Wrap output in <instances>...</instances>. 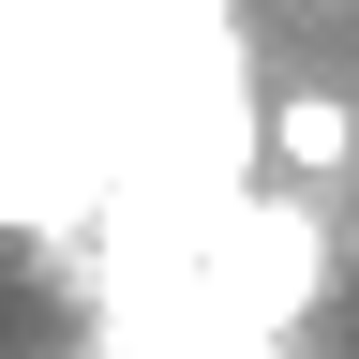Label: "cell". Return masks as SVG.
Returning a JSON list of instances; mask_svg holds the SVG:
<instances>
[{
	"instance_id": "7a4b0ae2",
	"label": "cell",
	"mask_w": 359,
	"mask_h": 359,
	"mask_svg": "<svg viewBox=\"0 0 359 359\" xmlns=\"http://www.w3.org/2000/svg\"><path fill=\"white\" fill-rule=\"evenodd\" d=\"M120 359H285V344H120Z\"/></svg>"
},
{
	"instance_id": "6da1fadb",
	"label": "cell",
	"mask_w": 359,
	"mask_h": 359,
	"mask_svg": "<svg viewBox=\"0 0 359 359\" xmlns=\"http://www.w3.org/2000/svg\"><path fill=\"white\" fill-rule=\"evenodd\" d=\"M105 255L120 344H285L359 269V0H0V224Z\"/></svg>"
}]
</instances>
